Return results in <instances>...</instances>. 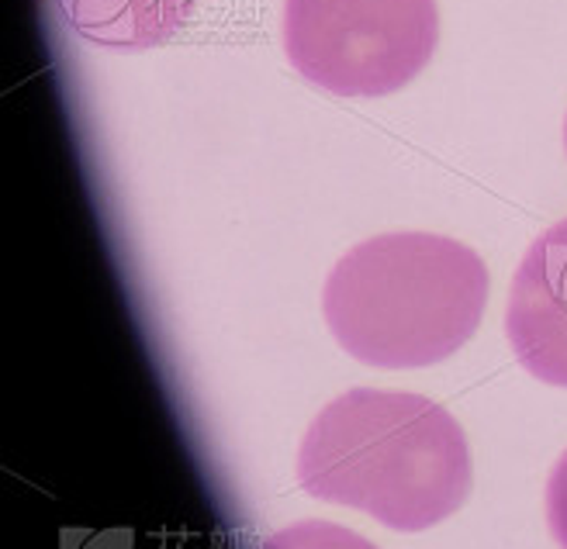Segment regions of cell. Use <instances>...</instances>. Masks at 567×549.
Returning <instances> with one entry per match:
<instances>
[{
    "mask_svg": "<svg viewBox=\"0 0 567 549\" xmlns=\"http://www.w3.org/2000/svg\"><path fill=\"white\" fill-rule=\"evenodd\" d=\"M298 480L319 501L367 511L388 529L422 532L467 501L471 449L443 404L357 387L308 425Z\"/></svg>",
    "mask_w": 567,
    "mask_h": 549,
    "instance_id": "obj_1",
    "label": "cell"
},
{
    "mask_svg": "<svg viewBox=\"0 0 567 549\" xmlns=\"http://www.w3.org/2000/svg\"><path fill=\"white\" fill-rule=\"evenodd\" d=\"M488 304V267L471 246L433 232H388L332 267L322 311L343 350L381 370L453 356Z\"/></svg>",
    "mask_w": 567,
    "mask_h": 549,
    "instance_id": "obj_2",
    "label": "cell"
},
{
    "mask_svg": "<svg viewBox=\"0 0 567 549\" xmlns=\"http://www.w3.org/2000/svg\"><path fill=\"white\" fill-rule=\"evenodd\" d=\"M436 42V0H284V52L336 97L402 91L433 60Z\"/></svg>",
    "mask_w": 567,
    "mask_h": 549,
    "instance_id": "obj_3",
    "label": "cell"
},
{
    "mask_svg": "<svg viewBox=\"0 0 567 549\" xmlns=\"http://www.w3.org/2000/svg\"><path fill=\"white\" fill-rule=\"evenodd\" d=\"M505 332L536 381L567 387V218L526 249L513 277Z\"/></svg>",
    "mask_w": 567,
    "mask_h": 549,
    "instance_id": "obj_4",
    "label": "cell"
},
{
    "mask_svg": "<svg viewBox=\"0 0 567 549\" xmlns=\"http://www.w3.org/2000/svg\"><path fill=\"white\" fill-rule=\"evenodd\" d=\"M197 0H60L66 24L104 49H153L174 39Z\"/></svg>",
    "mask_w": 567,
    "mask_h": 549,
    "instance_id": "obj_5",
    "label": "cell"
},
{
    "mask_svg": "<svg viewBox=\"0 0 567 549\" xmlns=\"http://www.w3.org/2000/svg\"><path fill=\"white\" fill-rule=\"evenodd\" d=\"M264 549H378L371 539H363L336 522H322V518H308V522H295L288 529L274 532Z\"/></svg>",
    "mask_w": 567,
    "mask_h": 549,
    "instance_id": "obj_6",
    "label": "cell"
},
{
    "mask_svg": "<svg viewBox=\"0 0 567 549\" xmlns=\"http://www.w3.org/2000/svg\"><path fill=\"white\" fill-rule=\"evenodd\" d=\"M547 526L560 549H567V449L547 480Z\"/></svg>",
    "mask_w": 567,
    "mask_h": 549,
    "instance_id": "obj_7",
    "label": "cell"
},
{
    "mask_svg": "<svg viewBox=\"0 0 567 549\" xmlns=\"http://www.w3.org/2000/svg\"><path fill=\"white\" fill-rule=\"evenodd\" d=\"M564 146H567V122H564Z\"/></svg>",
    "mask_w": 567,
    "mask_h": 549,
    "instance_id": "obj_8",
    "label": "cell"
}]
</instances>
